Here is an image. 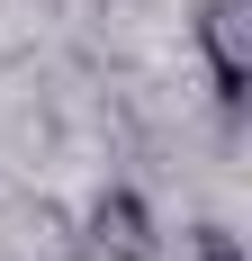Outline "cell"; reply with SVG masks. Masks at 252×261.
Here are the masks:
<instances>
[{
	"label": "cell",
	"instance_id": "cell-4",
	"mask_svg": "<svg viewBox=\"0 0 252 261\" xmlns=\"http://www.w3.org/2000/svg\"><path fill=\"white\" fill-rule=\"evenodd\" d=\"M162 261H252V252H243V234H234L225 216H198L180 243H162Z\"/></svg>",
	"mask_w": 252,
	"mask_h": 261
},
{
	"label": "cell",
	"instance_id": "cell-1",
	"mask_svg": "<svg viewBox=\"0 0 252 261\" xmlns=\"http://www.w3.org/2000/svg\"><path fill=\"white\" fill-rule=\"evenodd\" d=\"M189 54L207 72V99H216V126H243L252 108V0H198L189 9Z\"/></svg>",
	"mask_w": 252,
	"mask_h": 261
},
{
	"label": "cell",
	"instance_id": "cell-2",
	"mask_svg": "<svg viewBox=\"0 0 252 261\" xmlns=\"http://www.w3.org/2000/svg\"><path fill=\"white\" fill-rule=\"evenodd\" d=\"M72 225H81V261H162V243H171L144 180H99L90 207H72Z\"/></svg>",
	"mask_w": 252,
	"mask_h": 261
},
{
	"label": "cell",
	"instance_id": "cell-3",
	"mask_svg": "<svg viewBox=\"0 0 252 261\" xmlns=\"http://www.w3.org/2000/svg\"><path fill=\"white\" fill-rule=\"evenodd\" d=\"M0 261H81L72 207L45 198V189H18V198L0 207Z\"/></svg>",
	"mask_w": 252,
	"mask_h": 261
}]
</instances>
